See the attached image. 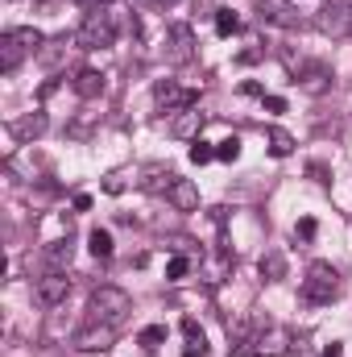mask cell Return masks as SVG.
<instances>
[{
    "label": "cell",
    "mask_w": 352,
    "mask_h": 357,
    "mask_svg": "<svg viewBox=\"0 0 352 357\" xmlns=\"http://www.w3.org/2000/svg\"><path fill=\"white\" fill-rule=\"evenodd\" d=\"M88 312H91V320H99V324H120L129 312H133V299H129V291H120V287H95L91 291V303H88Z\"/></svg>",
    "instance_id": "1"
},
{
    "label": "cell",
    "mask_w": 352,
    "mask_h": 357,
    "mask_svg": "<svg viewBox=\"0 0 352 357\" xmlns=\"http://www.w3.org/2000/svg\"><path fill=\"white\" fill-rule=\"evenodd\" d=\"M75 42L83 46V50H104V46H112L116 42V13H108L104 4L83 17V25H79V33H75Z\"/></svg>",
    "instance_id": "2"
},
{
    "label": "cell",
    "mask_w": 352,
    "mask_h": 357,
    "mask_svg": "<svg viewBox=\"0 0 352 357\" xmlns=\"http://www.w3.org/2000/svg\"><path fill=\"white\" fill-rule=\"evenodd\" d=\"M340 295V274L332 262H311L307 278H303V299L307 303H332Z\"/></svg>",
    "instance_id": "3"
},
{
    "label": "cell",
    "mask_w": 352,
    "mask_h": 357,
    "mask_svg": "<svg viewBox=\"0 0 352 357\" xmlns=\"http://www.w3.org/2000/svg\"><path fill=\"white\" fill-rule=\"evenodd\" d=\"M298 341L290 337V328H278V324H265L262 333L249 341V349L245 354H257V357H286L290 349H294Z\"/></svg>",
    "instance_id": "4"
},
{
    "label": "cell",
    "mask_w": 352,
    "mask_h": 357,
    "mask_svg": "<svg viewBox=\"0 0 352 357\" xmlns=\"http://www.w3.org/2000/svg\"><path fill=\"white\" fill-rule=\"evenodd\" d=\"M315 25H319L328 38H352V4L349 0H328V4L315 13Z\"/></svg>",
    "instance_id": "5"
},
{
    "label": "cell",
    "mask_w": 352,
    "mask_h": 357,
    "mask_svg": "<svg viewBox=\"0 0 352 357\" xmlns=\"http://www.w3.org/2000/svg\"><path fill=\"white\" fill-rule=\"evenodd\" d=\"M71 345H75L79 354H108V349L116 345V328H112V324L91 320L88 328H79V333L71 337Z\"/></svg>",
    "instance_id": "6"
},
{
    "label": "cell",
    "mask_w": 352,
    "mask_h": 357,
    "mask_svg": "<svg viewBox=\"0 0 352 357\" xmlns=\"http://www.w3.org/2000/svg\"><path fill=\"white\" fill-rule=\"evenodd\" d=\"M262 25H278V29H303V13L294 0H262L257 8Z\"/></svg>",
    "instance_id": "7"
},
{
    "label": "cell",
    "mask_w": 352,
    "mask_h": 357,
    "mask_svg": "<svg viewBox=\"0 0 352 357\" xmlns=\"http://www.w3.org/2000/svg\"><path fill=\"white\" fill-rule=\"evenodd\" d=\"M67 295H71V274L67 270H46L38 278V303L42 307H58V303H67Z\"/></svg>",
    "instance_id": "8"
},
{
    "label": "cell",
    "mask_w": 352,
    "mask_h": 357,
    "mask_svg": "<svg viewBox=\"0 0 352 357\" xmlns=\"http://www.w3.org/2000/svg\"><path fill=\"white\" fill-rule=\"evenodd\" d=\"M166 42H170V59L175 63H191L195 59V33H191V25H170Z\"/></svg>",
    "instance_id": "9"
},
{
    "label": "cell",
    "mask_w": 352,
    "mask_h": 357,
    "mask_svg": "<svg viewBox=\"0 0 352 357\" xmlns=\"http://www.w3.org/2000/svg\"><path fill=\"white\" fill-rule=\"evenodd\" d=\"M199 129H203V116H199L191 104H186V108H178V116L170 121V133L182 137V142H195V137H199Z\"/></svg>",
    "instance_id": "10"
},
{
    "label": "cell",
    "mask_w": 352,
    "mask_h": 357,
    "mask_svg": "<svg viewBox=\"0 0 352 357\" xmlns=\"http://www.w3.org/2000/svg\"><path fill=\"white\" fill-rule=\"evenodd\" d=\"M166 195H170V204H175L178 212H199V187L191 178H175V187Z\"/></svg>",
    "instance_id": "11"
},
{
    "label": "cell",
    "mask_w": 352,
    "mask_h": 357,
    "mask_svg": "<svg viewBox=\"0 0 352 357\" xmlns=\"http://www.w3.org/2000/svg\"><path fill=\"white\" fill-rule=\"evenodd\" d=\"M154 100L166 104V108H186V104H195V96H191V91H178V84H170V79H158V84H154Z\"/></svg>",
    "instance_id": "12"
},
{
    "label": "cell",
    "mask_w": 352,
    "mask_h": 357,
    "mask_svg": "<svg viewBox=\"0 0 352 357\" xmlns=\"http://www.w3.org/2000/svg\"><path fill=\"white\" fill-rule=\"evenodd\" d=\"M141 187H145V191H154V195H158V191H170V187H175V171H170V167H162V162H154V167H145V171H141Z\"/></svg>",
    "instance_id": "13"
},
{
    "label": "cell",
    "mask_w": 352,
    "mask_h": 357,
    "mask_svg": "<svg viewBox=\"0 0 352 357\" xmlns=\"http://www.w3.org/2000/svg\"><path fill=\"white\" fill-rule=\"evenodd\" d=\"M71 88H75V96H83V100H95V96H104V88H108V79H104V71H79V75H75V84H71Z\"/></svg>",
    "instance_id": "14"
},
{
    "label": "cell",
    "mask_w": 352,
    "mask_h": 357,
    "mask_svg": "<svg viewBox=\"0 0 352 357\" xmlns=\"http://www.w3.org/2000/svg\"><path fill=\"white\" fill-rule=\"evenodd\" d=\"M25 54H29V50L21 46V38H17V33L8 29V33L0 38V71H13V67H17V63L25 59Z\"/></svg>",
    "instance_id": "15"
},
{
    "label": "cell",
    "mask_w": 352,
    "mask_h": 357,
    "mask_svg": "<svg viewBox=\"0 0 352 357\" xmlns=\"http://www.w3.org/2000/svg\"><path fill=\"white\" fill-rule=\"evenodd\" d=\"M257 270H262L265 282H282V278H286V254H282V250H265Z\"/></svg>",
    "instance_id": "16"
},
{
    "label": "cell",
    "mask_w": 352,
    "mask_h": 357,
    "mask_svg": "<svg viewBox=\"0 0 352 357\" xmlns=\"http://www.w3.org/2000/svg\"><path fill=\"white\" fill-rule=\"evenodd\" d=\"M71 254H75V245H71V237H67V241H54V245L46 250V262H50V270H67L71 266Z\"/></svg>",
    "instance_id": "17"
},
{
    "label": "cell",
    "mask_w": 352,
    "mask_h": 357,
    "mask_svg": "<svg viewBox=\"0 0 352 357\" xmlns=\"http://www.w3.org/2000/svg\"><path fill=\"white\" fill-rule=\"evenodd\" d=\"M13 133H17L21 142H29V137H42V133H46V116H42V112H33V116L17 121V125H13Z\"/></svg>",
    "instance_id": "18"
},
{
    "label": "cell",
    "mask_w": 352,
    "mask_h": 357,
    "mask_svg": "<svg viewBox=\"0 0 352 357\" xmlns=\"http://www.w3.org/2000/svg\"><path fill=\"white\" fill-rule=\"evenodd\" d=\"M294 84H303V91H311V96H319V91H328L332 88V75L323 71V67H311L303 79H294Z\"/></svg>",
    "instance_id": "19"
},
{
    "label": "cell",
    "mask_w": 352,
    "mask_h": 357,
    "mask_svg": "<svg viewBox=\"0 0 352 357\" xmlns=\"http://www.w3.org/2000/svg\"><path fill=\"white\" fill-rule=\"evenodd\" d=\"M88 245H91V254H95V258H112V250H116V245H112V233H108V229H91Z\"/></svg>",
    "instance_id": "20"
},
{
    "label": "cell",
    "mask_w": 352,
    "mask_h": 357,
    "mask_svg": "<svg viewBox=\"0 0 352 357\" xmlns=\"http://www.w3.org/2000/svg\"><path fill=\"white\" fill-rule=\"evenodd\" d=\"M237 29H241V17H237L232 8H216V33H220V38H232Z\"/></svg>",
    "instance_id": "21"
},
{
    "label": "cell",
    "mask_w": 352,
    "mask_h": 357,
    "mask_svg": "<svg viewBox=\"0 0 352 357\" xmlns=\"http://www.w3.org/2000/svg\"><path fill=\"white\" fill-rule=\"evenodd\" d=\"M265 137H269V150H273V154H278V158H286V154H290V150H294V137H290V133H286V129H269V133H265Z\"/></svg>",
    "instance_id": "22"
},
{
    "label": "cell",
    "mask_w": 352,
    "mask_h": 357,
    "mask_svg": "<svg viewBox=\"0 0 352 357\" xmlns=\"http://www.w3.org/2000/svg\"><path fill=\"white\" fill-rule=\"evenodd\" d=\"M137 341H141V349H150V354H154L158 345H166V324H150V328H141V337H137Z\"/></svg>",
    "instance_id": "23"
},
{
    "label": "cell",
    "mask_w": 352,
    "mask_h": 357,
    "mask_svg": "<svg viewBox=\"0 0 352 357\" xmlns=\"http://www.w3.org/2000/svg\"><path fill=\"white\" fill-rule=\"evenodd\" d=\"M228 270H232V254H220L216 262H207V266H203V278H207V282H220Z\"/></svg>",
    "instance_id": "24"
},
{
    "label": "cell",
    "mask_w": 352,
    "mask_h": 357,
    "mask_svg": "<svg viewBox=\"0 0 352 357\" xmlns=\"http://www.w3.org/2000/svg\"><path fill=\"white\" fill-rule=\"evenodd\" d=\"M216 158H220V162H237V158H241V137H224V142L216 146Z\"/></svg>",
    "instance_id": "25"
},
{
    "label": "cell",
    "mask_w": 352,
    "mask_h": 357,
    "mask_svg": "<svg viewBox=\"0 0 352 357\" xmlns=\"http://www.w3.org/2000/svg\"><path fill=\"white\" fill-rule=\"evenodd\" d=\"M129 175H133V171H108V178H104V191H108V195H120V191L129 187Z\"/></svg>",
    "instance_id": "26"
},
{
    "label": "cell",
    "mask_w": 352,
    "mask_h": 357,
    "mask_svg": "<svg viewBox=\"0 0 352 357\" xmlns=\"http://www.w3.org/2000/svg\"><path fill=\"white\" fill-rule=\"evenodd\" d=\"M186 274H191V258H182V254H178V258L166 262V278H170V282H182Z\"/></svg>",
    "instance_id": "27"
},
{
    "label": "cell",
    "mask_w": 352,
    "mask_h": 357,
    "mask_svg": "<svg viewBox=\"0 0 352 357\" xmlns=\"http://www.w3.org/2000/svg\"><path fill=\"white\" fill-rule=\"evenodd\" d=\"M211 158H216V150H211L207 142H199V137H195V146H191V162H195V167H203V162H211Z\"/></svg>",
    "instance_id": "28"
},
{
    "label": "cell",
    "mask_w": 352,
    "mask_h": 357,
    "mask_svg": "<svg viewBox=\"0 0 352 357\" xmlns=\"http://www.w3.org/2000/svg\"><path fill=\"white\" fill-rule=\"evenodd\" d=\"M182 337H186V341H191V345H203V328H199V324H195V320H191V316H186V320H182Z\"/></svg>",
    "instance_id": "29"
},
{
    "label": "cell",
    "mask_w": 352,
    "mask_h": 357,
    "mask_svg": "<svg viewBox=\"0 0 352 357\" xmlns=\"http://www.w3.org/2000/svg\"><path fill=\"white\" fill-rule=\"evenodd\" d=\"M294 237L311 241V237H315V220H311V216H307V220H298V225H294Z\"/></svg>",
    "instance_id": "30"
},
{
    "label": "cell",
    "mask_w": 352,
    "mask_h": 357,
    "mask_svg": "<svg viewBox=\"0 0 352 357\" xmlns=\"http://www.w3.org/2000/svg\"><path fill=\"white\" fill-rule=\"evenodd\" d=\"M170 245H175L178 254H195V241L191 237H170Z\"/></svg>",
    "instance_id": "31"
},
{
    "label": "cell",
    "mask_w": 352,
    "mask_h": 357,
    "mask_svg": "<svg viewBox=\"0 0 352 357\" xmlns=\"http://www.w3.org/2000/svg\"><path fill=\"white\" fill-rule=\"evenodd\" d=\"M257 59H262V50H241V54H237V63H241V67H253Z\"/></svg>",
    "instance_id": "32"
},
{
    "label": "cell",
    "mask_w": 352,
    "mask_h": 357,
    "mask_svg": "<svg viewBox=\"0 0 352 357\" xmlns=\"http://www.w3.org/2000/svg\"><path fill=\"white\" fill-rule=\"evenodd\" d=\"M265 108H269V112H286V100H282V96H265Z\"/></svg>",
    "instance_id": "33"
},
{
    "label": "cell",
    "mask_w": 352,
    "mask_h": 357,
    "mask_svg": "<svg viewBox=\"0 0 352 357\" xmlns=\"http://www.w3.org/2000/svg\"><path fill=\"white\" fill-rule=\"evenodd\" d=\"M91 208V195H75V212H88Z\"/></svg>",
    "instance_id": "34"
},
{
    "label": "cell",
    "mask_w": 352,
    "mask_h": 357,
    "mask_svg": "<svg viewBox=\"0 0 352 357\" xmlns=\"http://www.w3.org/2000/svg\"><path fill=\"white\" fill-rule=\"evenodd\" d=\"M323 357H340V341H332V345L323 349Z\"/></svg>",
    "instance_id": "35"
},
{
    "label": "cell",
    "mask_w": 352,
    "mask_h": 357,
    "mask_svg": "<svg viewBox=\"0 0 352 357\" xmlns=\"http://www.w3.org/2000/svg\"><path fill=\"white\" fill-rule=\"evenodd\" d=\"M182 357H203V345H186V354Z\"/></svg>",
    "instance_id": "36"
},
{
    "label": "cell",
    "mask_w": 352,
    "mask_h": 357,
    "mask_svg": "<svg viewBox=\"0 0 352 357\" xmlns=\"http://www.w3.org/2000/svg\"><path fill=\"white\" fill-rule=\"evenodd\" d=\"M154 4H178V0H154Z\"/></svg>",
    "instance_id": "37"
},
{
    "label": "cell",
    "mask_w": 352,
    "mask_h": 357,
    "mask_svg": "<svg viewBox=\"0 0 352 357\" xmlns=\"http://www.w3.org/2000/svg\"><path fill=\"white\" fill-rule=\"evenodd\" d=\"M99 4H104V0H99Z\"/></svg>",
    "instance_id": "38"
}]
</instances>
